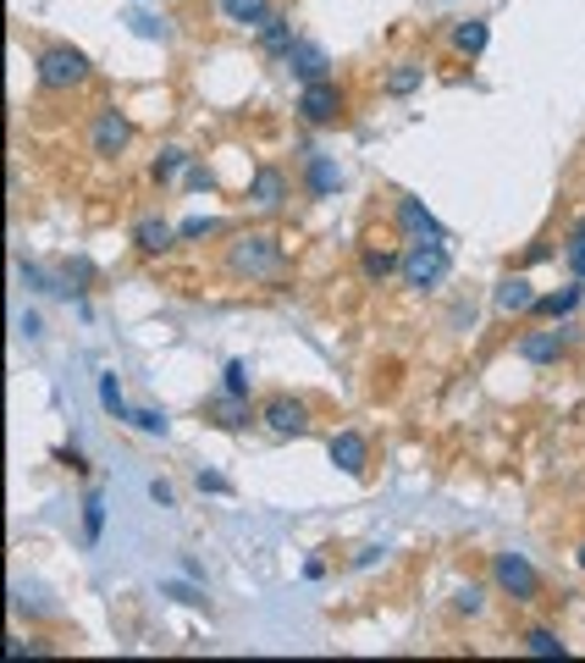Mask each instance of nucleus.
<instances>
[{
  "label": "nucleus",
  "mask_w": 585,
  "mask_h": 663,
  "mask_svg": "<svg viewBox=\"0 0 585 663\" xmlns=\"http://www.w3.org/2000/svg\"><path fill=\"white\" fill-rule=\"evenodd\" d=\"M221 271L232 283H282L288 277V249L271 232H238L221 255Z\"/></svg>",
  "instance_id": "obj_1"
},
{
  "label": "nucleus",
  "mask_w": 585,
  "mask_h": 663,
  "mask_svg": "<svg viewBox=\"0 0 585 663\" xmlns=\"http://www.w3.org/2000/svg\"><path fill=\"white\" fill-rule=\"evenodd\" d=\"M447 271H453L447 238H409V249H404V266H398L404 288H415V294H432V288H442V283H447Z\"/></svg>",
  "instance_id": "obj_2"
},
{
  "label": "nucleus",
  "mask_w": 585,
  "mask_h": 663,
  "mask_svg": "<svg viewBox=\"0 0 585 663\" xmlns=\"http://www.w3.org/2000/svg\"><path fill=\"white\" fill-rule=\"evenodd\" d=\"M33 78L44 95H67V89H83L89 83V56L72 50V44H44L33 56Z\"/></svg>",
  "instance_id": "obj_3"
},
{
  "label": "nucleus",
  "mask_w": 585,
  "mask_h": 663,
  "mask_svg": "<svg viewBox=\"0 0 585 663\" xmlns=\"http://www.w3.org/2000/svg\"><path fill=\"white\" fill-rule=\"evenodd\" d=\"M492 586L508 603H542V575L525 553H492Z\"/></svg>",
  "instance_id": "obj_4"
},
{
  "label": "nucleus",
  "mask_w": 585,
  "mask_h": 663,
  "mask_svg": "<svg viewBox=\"0 0 585 663\" xmlns=\"http://www.w3.org/2000/svg\"><path fill=\"white\" fill-rule=\"evenodd\" d=\"M133 145V117L117 106H100L89 122V156L95 161H122V150Z\"/></svg>",
  "instance_id": "obj_5"
},
{
  "label": "nucleus",
  "mask_w": 585,
  "mask_h": 663,
  "mask_svg": "<svg viewBox=\"0 0 585 663\" xmlns=\"http://www.w3.org/2000/svg\"><path fill=\"white\" fill-rule=\"evenodd\" d=\"M569 343H575V327H569V321H553V327L519 332L514 354H519L525 365H558V359H569Z\"/></svg>",
  "instance_id": "obj_6"
},
{
  "label": "nucleus",
  "mask_w": 585,
  "mask_h": 663,
  "mask_svg": "<svg viewBox=\"0 0 585 663\" xmlns=\"http://www.w3.org/2000/svg\"><path fill=\"white\" fill-rule=\"evenodd\" d=\"M260 426H266L271 437H304V432H309V404L292 398V393H271V398L260 404Z\"/></svg>",
  "instance_id": "obj_7"
},
{
  "label": "nucleus",
  "mask_w": 585,
  "mask_h": 663,
  "mask_svg": "<svg viewBox=\"0 0 585 663\" xmlns=\"http://www.w3.org/2000/svg\"><path fill=\"white\" fill-rule=\"evenodd\" d=\"M309 128H331L337 117H343V89L331 83V78H320V83H304L298 89V106H292Z\"/></svg>",
  "instance_id": "obj_8"
},
{
  "label": "nucleus",
  "mask_w": 585,
  "mask_h": 663,
  "mask_svg": "<svg viewBox=\"0 0 585 663\" xmlns=\"http://www.w3.org/2000/svg\"><path fill=\"white\" fill-rule=\"evenodd\" d=\"M326 459H331L343 476H365V471H370V443H365L354 426H343V432H331V443H326Z\"/></svg>",
  "instance_id": "obj_9"
},
{
  "label": "nucleus",
  "mask_w": 585,
  "mask_h": 663,
  "mask_svg": "<svg viewBox=\"0 0 585 663\" xmlns=\"http://www.w3.org/2000/svg\"><path fill=\"white\" fill-rule=\"evenodd\" d=\"M393 221H398V232L404 238H447V227H442L437 216L415 199V194H398L393 199Z\"/></svg>",
  "instance_id": "obj_10"
},
{
  "label": "nucleus",
  "mask_w": 585,
  "mask_h": 663,
  "mask_svg": "<svg viewBox=\"0 0 585 663\" xmlns=\"http://www.w3.org/2000/svg\"><path fill=\"white\" fill-rule=\"evenodd\" d=\"M205 420L221 426V432H244V426L260 420V415L249 409V398H238V393H216V398H205Z\"/></svg>",
  "instance_id": "obj_11"
},
{
  "label": "nucleus",
  "mask_w": 585,
  "mask_h": 663,
  "mask_svg": "<svg viewBox=\"0 0 585 663\" xmlns=\"http://www.w3.org/2000/svg\"><path fill=\"white\" fill-rule=\"evenodd\" d=\"M288 72L298 83H320V78H331V56H326L315 39H298L288 50Z\"/></svg>",
  "instance_id": "obj_12"
},
{
  "label": "nucleus",
  "mask_w": 585,
  "mask_h": 663,
  "mask_svg": "<svg viewBox=\"0 0 585 663\" xmlns=\"http://www.w3.org/2000/svg\"><path fill=\"white\" fill-rule=\"evenodd\" d=\"M282 199H288V177H282V166H260L255 182H249V205H255L260 216H271V210H282Z\"/></svg>",
  "instance_id": "obj_13"
},
{
  "label": "nucleus",
  "mask_w": 585,
  "mask_h": 663,
  "mask_svg": "<svg viewBox=\"0 0 585 663\" xmlns=\"http://www.w3.org/2000/svg\"><path fill=\"white\" fill-rule=\"evenodd\" d=\"M536 283L531 277H503L497 283V294H492V305L503 310V316H536Z\"/></svg>",
  "instance_id": "obj_14"
},
{
  "label": "nucleus",
  "mask_w": 585,
  "mask_h": 663,
  "mask_svg": "<svg viewBox=\"0 0 585 663\" xmlns=\"http://www.w3.org/2000/svg\"><path fill=\"white\" fill-rule=\"evenodd\" d=\"M171 238H177V227H171L166 216H139V221H133V249H139V255L171 249Z\"/></svg>",
  "instance_id": "obj_15"
},
{
  "label": "nucleus",
  "mask_w": 585,
  "mask_h": 663,
  "mask_svg": "<svg viewBox=\"0 0 585 663\" xmlns=\"http://www.w3.org/2000/svg\"><path fill=\"white\" fill-rule=\"evenodd\" d=\"M304 188H309L315 199L337 194V188H343V166L331 161V156H309V161H304Z\"/></svg>",
  "instance_id": "obj_16"
},
{
  "label": "nucleus",
  "mask_w": 585,
  "mask_h": 663,
  "mask_svg": "<svg viewBox=\"0 0 585 663\" xmlns=\"http://www.w3.org/2000/svg\"><path fill=\"white\" fill-rule=\"evenodd\" d=\"M255 33H260V50H266V56H277V61H288V50L298 44V33H292V22L282 17V11H271V17H266V28H255Z\"/></svg>",
  "instance_id": "obj_17"
},
{
  "label": "nucleus",
  "mask_w": 585,
  "mask_h": 663,
  "mask_svg": "<svg viewBox=\"0 0 585 663\" xmlns=\"http://www.w3.org/2000/svg\"><path fill=\"white\" fill-rule=\"evenodd\" d=\"M581 299H585V288H581V277H575L569 288H558V294H542V299H536V316H547V321H569V316L581 310Z\"/></svg>",
  "instance_id": "obj_18"
},
{
  "label": "nucleus",
  "mask_w": 585,
  "mask_h": 663,
  "mask_svg": "<svg viewBox=\"0 0 585 663\" xmlns=\"http://www.w3.org/2000/svg\"><path fill=\"white\" fill-rule=\"evenodd\" d=\"M519 647H525L531 659H564V653H569V642H564L553 625H531V631H519Z\"/></svg>",
  "instance_id": "obj_19"
},
{
  "label": "nucleus",
  "mask_w": 585,
  "mask_h": 663,
  "mask_svg": "<svg viewBox=\"0 0 585 663\" xmlns=\"http://www.w3.org/2000/svg\"><path fill=\"white\" fill-rule=\"evenodd\" d=\"M420 83H426V67H420V61H393V72L381 78V89H387L393 100H409Z\"/></svg>",
  "instance_id": "obj_20"
},
{
  "label": "nucleus",
  "mask_w": 585,
  "mask_h": 663,
  "mask_svg": "<svg viewBox=\"0 0 585 663\" xmlns=\"http://www.w3.org/2000/svg\"><path fill=\"white\" fill-rule=\"evenodd\" d=\"M221 17H227L232 28H266L271 0H221Z\"/></svg>",
  "instance_id": "obj_21"
},
{
  "label": "nucleus",
  "mask_w": 585,
  "mask_h": 663,
  "mask_svg": "<svg viewBox=\"0 0 585 663\" xmlns=\"http://www.w3.org/2000/svg\"><path fill=\"white\" fill-rule=\"evenodd\" d=\"M486 39H492V28H486L480 17H469V22H458V28H453V50H458V56H469V61L486 50Z\"/></svg>",
  "instance_id": "obj_22"
},
{
  "label": "nucleus",
  "mask_w": 585,
  "mask_h": 663,
  "mask_svg": "<svg viewBox=\"0 0 585 663\" xmlns=\"http://www.w3.org/2000/svg\"><path fill=\"white\" fill-rule=\"evenodd\" d=\"M398 266H404V255H393V249H365L359 255L365 283H387V277H398Z\"/></svg>",
  "instance_id": "obj_23"
},
{
  "label": "nucleus",
  "mask_w": 585,
  "mask_h": 663,
  "mask_svg": "<svg viewBox=\"0 0 585 663\" xmlns=\"http://www.w3.org/2000/svg\"><path fill=\"white\" fill-rule=\"evenodd\" d=\"M188 161H194V156H188V150H177V145H166V150H160V156H155V166H149V177H155V182H160V188H166V182H171V177H177V171H188Z\"/></svg>",
  "instance_id": "obj_24"
},
{
  "label": "nucleus",
  "mask_w": 585,
  "mask_h": 663,
  "mask_svg": "<svg viewBox=\"0 0 585 663\" xmlns=\"http://www.w3.org/2000/svg\"><path fill=\"white\" fill-rule=\"evenodd\" d=\"M100 404H106V415H117V420H128L133 409L122 404V382H117V370H106L100 376Z\"/></svg>",
  "instance_id": "obj_25"
},
{
  "label": "nucleus",
  "mask_w": 585,
  "mask_h": 663,
  "mask_svg": "<svg viewBox=\"0 0 585 663\" xmlns=\"http://www.w3.org/2000/svg\"><path fill=\"white\" fill-rule=\"evenodd\" d=\"M249 387H255L249 365H244V359H227V370H221V393H238V398H249Z\"/></svg>",
  "instance_id": "obj_26"
},
{
  "label": "nucleus",
  "mask_w": 585,
  "mask_h": 663,
  "mask_svg": "<svg viewBox=\"0 0 585 663\" xmlns=\"http://www.w3.org/2000/svg\"><path fill=\"white\" fill-rule=\"evenodd\" d=\"M564 260H569V271H575V277H581V283H585V216H581V221H575V227H569V244H564Z\"/></svg>",
  "instance_id": "obj_27"
},
{
  "label": "nucleus",
  "mask_w": 585,
  "mask_h": 663,
  "mask_svg": "<svg viewBox=\"0 0 585 663\" xmlns=\"http://www.w3.org/2000/svg\"><path fill=\"white\" fill-rule=\"evenodd\" d=\"M453 614H464V620L486 614V592H480V586H458V592H453Z\"/></svg>",
  "instance_id": "obj_28"
},
{
  "label": "nucleus",
  "mask_w": 585,
  "mask_h": 663,
  "mask_svg": "<svg viewBox=\"0 0 585 663\" xmlns=\"http://www.w3.org/2000/svg\"><path fill=\"white\" fill-rule=\"evenodd\" d=\"M100 531H106V503H100V493H89L83 497V536L100 542Z\"/></svg>",
  "instance_id": "obj_29"
},
{
  "label": "nucleus",
  "mask_w": 585,
  "mask_h": 663,
  "mask_svg": "<svg viewBox=\"0 0 585 663\" xmlns=\"http://www.w3.org/2000/svg\"><path fill=\"white\" fill-rule=\"evenodd\" d=\"M128 420H133L139 432H149V437H166V415H160V409H133Z\"/></svg>",
  "instance_id": "obj_30"
},
{
  "label": "nucleus",
  "mask_w": 585,
  "mask_h": 663,
  "mask_svg": "<svg viewBox=\"0 0 585 663\" xmlns=\"http://www.w3.org/2000/svg\"><path fill=\"white\" fill-rule=\"evenodd\" d=\"M210 232H216V221H210V216H194V221H182V227H177V238H210Z\"/></svg>",
  "instance_id": "obj_31"
},
{
  "label": "nucleus",
  "mask_w": 585,
  "mask_h": 663,
  "mask_svg": "<svg viewBox=\"0 0 585 663\" xmlns=\"http://www.w3.org/2000/svg\"><path fill=\"white\" fill-rule=\"evenodd\" d=\"M182 182H188V188H210L216 177H210V171H205L199 161H188V171H182Z\"/></svg>",
  "instance_id": "obj_32"
},
{
  "label": "nucleus",
  "mask_w": 585,
  "mask_h": 663,
  "mask_svg": "<svg viewBox=\"0 0 585 663\" xmlns=\"http://www.w3.org/2000/svg\"><path fill=\"white\" fill-rule=\"evenodd\" d=\"M133 28H139L145 39H166V22H155V17H145V11L133 17Z\"/></svg>",
  "instance_id": "obj_33"
},
{
  "label": "nucleus",
  "mask_w": 585,
  "mask_h": 663,
  "mask_svg": "<svg viewBox=\"0 0 585 663\" xmlns=\"http://www.w3.org/2000/svg\"><path fill=\"white\" fill-rule=\"evenodd\" d=\"M194 482H199V493H232V487H227V482H221V476H210V471H199V476H194Z\"/></svg>",
  "instance_id": "obj_34"
},
{
  "label": "nucleus",
  "mask_w": 585,
  "mask_h": 663,
  "mask_svg": "<svg viewBox=\"0 0 585 663\" xmlns=\"http://www.w3.org/2000/svg\"><path fill=\"white\" fill-rule=\"evenodd\" d=\"M17 332H22V337H39V316H33V310H22V316H17Z\"/></svg>",
  "instance_id": "obj_35"
},
{
  "label": "nucleus",
  "mask_w": 585,
  "mask_h": 663,
  "mask_svg": "<svg viewBox=\"0 0 585 663\" xmlns=\"http://www.w3.org/2000/svg\"><path fill=\"white\" fill-rule=\"evenodd\" d=\"M381 553H387V547H359V558H354V570H370V564H376Z\"/></svg>",
  "instance_id": "obj_36"
},
{
  "label": "nucleus",
  "mask_w": 585,
  "mask_h": 663,
  "mask_svg": "<svg viewBox=\"0 0 585 663\" xmlns=\"http://www.w3.org/2000/svg\"><path fill=\"white\" fill-rule=\"evenodd\" d=\"M149 497H155L160 508H171V487H166V482H149Z\"/></svg>",
  "instance_id": "obj_37"
},
{
  "label": "nucleus",
  "mask_w": 585,
  "mask_h": 663,
  "mask_svg": "<svg viewBox=\"0 0 585 663\" xmlns=\"http://www.w3.org/2000/svg\"><path fill=\"white\" fill-rule=\"evenodd\" d=\"M575 564H581V575H585V542H581V547H575Z\"/></svg>",
  "instance_id": "obj_38"
}]
</instances>
